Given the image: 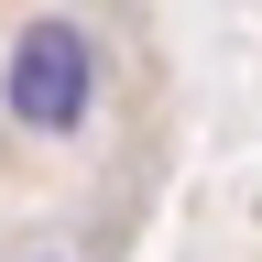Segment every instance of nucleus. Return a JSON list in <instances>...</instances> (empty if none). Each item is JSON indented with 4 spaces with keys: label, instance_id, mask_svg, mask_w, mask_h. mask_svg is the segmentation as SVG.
<instances>
[{
    "label": "nucleus",
    "instance_id": "f257e3e1",
    "mask_svg": "<svg viewBox=\"0 0 262 262\" xmlns=\"http://www.w3.org/2000/svg\"><path fill=\"white\" fill-rule=\"evenodd\" d=\"M0 98H11L22 131H44V142H77L88 110H98V44L66 11H33L11 33V55H0Z\"/></svg>",
    "mask_w": 262,
    "mask_h": 262
}]
</instances>
